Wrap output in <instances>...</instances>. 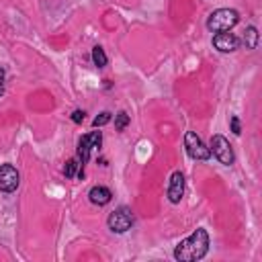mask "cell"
<instances>
[{
  "label": "cell",
  "instance_id": "1",
  "mask_svg": "<svg viewBox=\"0 0 262 262\" xmlns=\"http://www.w3.org/2000/svg\"><path fill=\"white\" fill-rule=\"evenodd\" d=\"M207 250H209V233L203 227H199L174 248V258L180 262H194L201 260L207 254Z\"/></svg>",
  "mask_w": 262,
  "mask_h": 262
},
{
  "label": "cell",
  "instance_id": "2",
  "mask_svg": "<svg viewBox=\"0 0 262 262\" xmlns=\"http://www.w3.org/2000/svg\"><path fill=\"white\" fill-rule=\"evenodd\" d=\"M239 20V14L237 10L233 8H217L209 14L207 18V29L211 33H223V31H229L231 27H235Z\"/></svg>",
  "mask_w": 262,
  "mask_h": 262
},
{
  "label": "cell",
  "instance_id": "10",
  "mask_svg": "<svg viewBox=\"0 0 262 262\" xmlns=\"http://www.w3.org/2000/svg\"><path fill=\"white\" fill-rule=\"evenodd\" d=\"M88 199H90V203L102 207V205H108V203H111L113 192H111L106 186H92L90 192H88Z\"/></svg>",
  "mask_w": 262,
  "mask_h": 262
},
{
  "label": "cell",
  "instance_id": "4",
  "mask_svg": "<svg viewBox=\"0 0 262 262\" xmlns=\"http://www.w3.org/2000/svg\"><path fill=\"white\" fill-rule=\"evenodd\" d=\"M106 223H108V229H111V231H115V233H125V231L133 225V213H131L127 207H119V209H115V211L108 215Z\"/></svg>",
  "mask_w": 262,
  "mask_h": 262
},
{
  "label": "cell",
  "instance_id": "17",
  "mask_svg": "<svg viewBox=\"0 0 262 262\" xmlns=\"http://www.w3.org/2000/svg\"><path fill=\"white\" fill-rule=\"evenodd\" d=\"M4 78H6V76H4V70L0 68V94L4 92Z\"/></svg>",
  "mask_w": 262,
  "mask_h": 262
},
{
  "label": "cell",
  "instance_id": "6",
  "mask_svg": "<svg viewBox=\"0 0 262 262\" xmlns=\"http://www.w3.org/2000/svg\"><path fill=\"white\" fill-rule=\"evenodd\" d=\"M100 141H102V133L100 131H92V133L80 137V141H78V158H80L82 166L90 160L92 147H100Z\"/></svg>",
  "mask_w": 262,
  "mask_h": 262
},
{
  "label": "cell",
  "instance_id": "3",
  "mask_svg": "<svg viewBox=\"0 0 262 262\" xmlns=\"http://www.w3.org/2000/svg\"><path fill=\"white\" fill-rule=\"evenodd\" d=\"M184 147H186V154L192 160H209L211 158V149L203 143V139L194 131L184 133Z\"/></svg>",
  "mask_w": 262,
  "mask_h": 262
},
{
  "label": "cell",
  "instance_id": "8",
  "mask_svg": "<svg viewBox=\"0 0 262 262\" xmlns=\"http://www.w3.org/2000/svg\"><path fill=\"white\" fill-rule=\"evenodd\" d=\"M213 45H215L217 51L229 53V51H235V49L239 47V39H237L233 33L223 31V33H217V35L213 37Z\"/></svg>",
  "mask_w": 262,
  "mask_h": 262
},
{
  "label": "cell",
  "instance_id": "11",
  "mask_svg": "<svg viewBox=\"0 0 262 262\" xmlns=\"http://www.w3.org/2000/svg\"><path fill=\"white\" fill-rule=\"evenodd\" d=\"M92 61H94L96 68H104L106 66V53H104V49L100 45L92 47Z\"/></svg>",
  "mask_w": 262,
  "mask_h": 262
},
{
  "label": "cell",
  "instance_id": "12",
  "mask_svg": "<svg viewBox=\"0 0 262 262\" xmlns=\"http://www.w3.org/2000/svg\"><path fill=\"white\" fill-rule=\"evenodd\" d=\"M244 41H246V47L248 49H256V45H258V31H256V27H248L246 29Z\"/></svg>",
  "mask_w": 262,
  "mask_h": 262
},
{
  "label": "cell",
  "instance_id": "5",
  "mask_svg": "<svg viewBox=\"0 0 262 262\" xmlns=\"http://www.w3.org/2000/svg\"><path fill=\"white\" fill-rule=\"evenodd\" d=\"M211 154L223 164V166H231L233 164V149H231V145H229V141L223 137V135H213L211 137Z\"/></svg>",
  "mask_w": 262,
  "mask_h": 262
},
{
  "label": "cell",
  "instance_id": "7",
  "mask_svg": "<svg viewBox=\"0 0 262 262\" xmlns=\"http://www.w3.org/2000/svg\"><path fill=\"white\" fill-rule=\"evenodd\" d=\"M18 182H20L18 170L12 164H2L0 166V190L12 192V190H16Z\"/></svg>",
  "mask_w": 262,
  "mask_h": 262
},
{
  "label": "cell",
  "instance_id": "16",
  "mask_svg": "<svg viewBox=\"0 0 262 262\" xmlns=\"http://www.w3.org/2000/svg\"><path fill=\"white\" fill-rule=\"evenodd\" d=\"M231 131H233L235 135L242 133V131H239V119H237V117H231Z\"/></svg>",
  "mask_w": 262,
  "mask_h": 262
},
{
  "label": "cell",
  "instance_id": "14",
  "mask_svg": "<svg viewBox=\"0 0 262 262\" xmlns=\"http://www.w3.org/2000/svg\"><path fill=\"white\" fill-rule=\"evenodd\" d=\"M111 117H113V115H111L108 111H104V113H100L98 117H94V121H92V127H96V129H98V127H102V125H106V123L111 121Z\"/></svg>",
  "mask_w": 262,
  "mask_h": 262
},
{
  "label": "cell",
  "instance_id": "15",
  "mask_svg": "<svg viewBox=\"0 0 262 262\" xmlns=\"http://www.w3.org/2000/svg\"><path fill=\"white\" fill-rule=\"evenodd\" d=\"M84 117H86L84 111H74V113H72V121H74V123H82Z\"/></svg>",
  "mask_w": 262,
  "mask_h": 262
},
{
  "label": "cell",
  "instance_id": "13",
  "mask_svg": "<svg viewBox=\"0 0 262 262\" xmlns=\"http://www.w3.org/2000/svg\"><path fill=\"white\" fill-rule=\"evenodd\" d=\"M127 125H129V115H127L125 111H119V113L115 115V129H117V131H123Z\"/></svg>",
  "mask_w": 262,
  "mask_h": 262
},
{
  "label": "cell",
  "instance_id": "9",
  "mask_svg": "<svg viewBox=\"0 0 262 262\" xmlns=\"http://www.w3.org/2000/svg\"><path fill=\"white\" fill-rule=\"evenodd\" d=\"M182 194H184V176H182V172H172V176H170V184H168V199H170V203H180V199H182Z\"/></svg>",
  "mask_w": 262,
  "mask_h": 262
}]
</instances>
